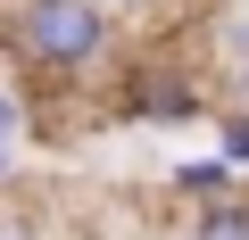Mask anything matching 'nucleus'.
<instances>
[{
  "instance_id": "6e6552de",
  "label": "nucleus",
  "mask_w": 249,
  "mask_h": 240,
  "mask_svg": "<svg viewBox=\"0 0 249 240\" xmlns=\"http://www.w3.org/2000/svg\"><path fill=\"white\" fill-rule=\"evenodd\" d=\"M0 182H9V149H0Z\"/></svg>"
},
{
  "instance_id": "f257e3e1",
  "label": "nucleus",
  "mask_w": 249,
  "mask_h": 240,
  "mask_svg": "<svg viewBox=\"0 0 249 240\" xmlns=\"http://www.w3.org/2000/svg\"><path fill=\"white\" fill-rule=\"evenodd\" d=\"M108 42H116L108 0H25V17H17V50L42 75H91Z\"/></svg>"
},
{
  "instance_id": "f03ea898",
  "label": "nucleus",
  "mask_w": 249,
  "mask_h": 240,
  "mask_svg": "<svg viewBox=\"0 0 249 240\" xmlns=\"http://www.w3.org/2000/svg\"><path fill=\"white\" fill-rule=\"evenodd\" d=\"M124 99H133V116H150V125H191V116H208L199 108V83L175 75V66H142Z\"/></svg>"
},
{
  "instance_id": "39448f33",
  "label": "nucleus",
  "mask_w": 249,
  "mask_h": 240,
  "mask_svg": "<svg viewBox=\"0 0 249 240\" xmlns=\"http://www.w3.org/2000/svg\"><path fill=\"white\" fill-rule=\"evenodd\" d=\"M216 158H232V166H249V108H232L224 125H216Z\"/></svg>"
},
{
  "instance_id": "7ed1b4c3",
  "label": "nucleus",
  "mask_w": 249,
  "mask_h": 240,
  "mask_svg": "<svg viewBox=\"0 0 249 240\" xmlns=\"http://www.w3.org/2000/svg\"><path fill=\"white\" fill-rule=\"evenodd\" d=\"M175 191H183L191 207H216V199L241 191V166H232V158H183V166H175Z\"/></svg>"
},
{
  "instance_id": "423d86ee",
  "label": "nucleus",
  "mask_w": 249,
  "mask_h": 240,
  "mask_svg": "<svg viewBox=\"0 0 249 240\" xmlns=\"http://www.w3.org/2000/svg\"><path fill=\"white\" fill-rule=\"evenodd\" d=\"M17 133H25V99L0 83V149H17Z\"/></svg>"
},
{
  "instance_id": "0eeeda50",
  "label": "nucleus",
  "mask_w": 249,
  "mask_h": 240,
  "mask_svg": "<svg viewBox=\"0 0 249 240\" xmlns=\"http://www.w3.org/2000/svg\"><path fill=\"white\" fill-rule=\"evenodd\" d=\"M108 9H150V0H108Z\"/></svg>"
},
{
  "instance_id": "20e7f679",
  "label": "nucleus",
  "mask_w": 249,
  "mask_h": 240,
  "mask_svg": "<svg viewBox=\"0 0 249 240\" xmlns=\"http://www.w3.org/2000/svg\"><path fill=\"white\" fill-rule=\"evenodd\" d=\"M191 240H249V199L232 191V199H216V207H199V224H191Z\"/></svg>"
}]
</instances>
